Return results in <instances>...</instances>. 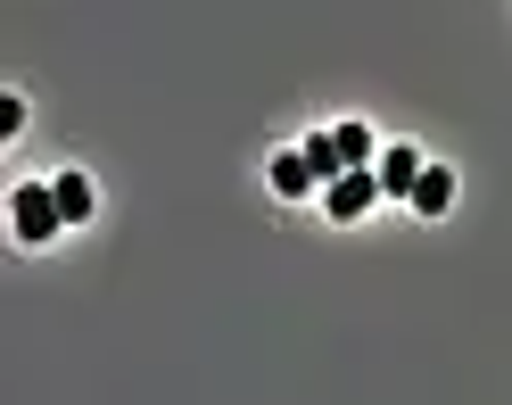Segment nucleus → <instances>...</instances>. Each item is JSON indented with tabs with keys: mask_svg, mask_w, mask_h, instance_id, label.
I'll return each mask as SVG.
<instances>
[{
	"mask_svg": "<svg viewBox=\"0 0 512 405\" xmlns=\"http://www.w3.org/2000/svg\"><path fill=\"white\" fill-rule=\"evenodd\" d=\"M9 224H17L25 248H50L58 232H67V207H58L50 182H17V191H9Z\"/></svg>",
	"mask_w": 512,
	"mask_h": 405,
	"instance_id": "nucleus-1",
	"label": "nucleus"
},
{
	"mask_svg": "<svg viewBox=\"0 0 512 405\" xmlns=\"http://www.w3.org/2000/svg\"><path fill=\"white\" fill-rule=\"evenodd\" d=\"M372 199H389L372 166H347L339 182H323V207H331V224H356V215H372Z\"/></svg>",
	"mask_w": 512,
	"mask_h": 405,
	"instance_id": "nucleus-2",
	"label": "nucleus"
},
{
	"mask_svg": "<svg viewBox=\"0 0 512 405\" xmlns=\"http://www.w3.org/2000/svg\"><path fill=\"white\" fill-rule=\"evenodd\" d=\"M265 182H273L281 199H323V174H314V158H306V149H281V158L265 166Z\"/></svg>",
	"mask_w": 512,
	"mask_h": 405,
	"instance_id": "nucleus-3",
	"label": "nucleus"
},
{
	"mask_svg": "<svg viewBox=\"0 0 512 405\" xmlns=\"http://www.w3.org/2000/svg\"><path fill=\"white\" fill-rule=\"evenodd\" d=\"M372 174H380V191H389V199H413V182H422V158H413L405 141H389V149L372 158Z\"/></svg>",
	"mask_w": 512,
	"mask_h": 405,
	"instance_id": "nucleus-4",
	"label": "nucleus"
},
{
	"mask_svg": "<svg viewBox=\"0 0 512 405\" xmlns=\"http://www.w3.org/2000/svg\"><path fill=\"white\" fill-rule=\"evenodd\" d=\"M405 207H413V215H446V207H455V174H446V166H422V182H413Z\"/></svg>",
	"mask_w": 512,
	"mask_h": 405,
	"instance_id": "nucleus-5",
	"label": "nucleus"
},
{
	"mask_svg": "<svg viewBox=\"0 0 512 405\" xmlns=\"http://www.w3.org/2000/svg\"><path fill=\"white\" fill-rule=\"evenodd\" d=\"M50 191H58V207H67V224H91V207H100V191H91V174H75V166H67V174L50 182Z\"/></svg>",
	"mask_w": 512,
	"mask_h": 405,
	"instance_id": "nucleus-6",
	"label": "nucleus"
},
{
	"mask_svg": "<svg viewBox=\"0 0 512 405\" xmlns=\"http://www.w3.org/2000/svg\"><path fill=\"white\" fill-rule=\"evenodd\" d=\"M298 149L314 158V174H323V182H339V174H347V149H339V133H306Z\"/></svg>",
	"mask_w": 512,
	"mask_h": 405,
	"instance_id": "nucleus-7",
	"label": "nucleus"
},
{
	"mask_svg": "<svg viewBox=\"0 0 512 405\" xmlns=\"http://www.w3.org/2000/svg\"><path fill=\"white\" fill-rule=\"evenodd\" d=\"M331 133H339V149H347V166H372V158H380V141L364 133V124H331Z\"/></svg>",
	"mask_w": 512,
	"mask_h": 405,
	"instance_id": "nucleus-8",
	"label": "nucleus"
},
{
	"mask_svg": "<svg viewBox=\"0 0 512 405\" xmlns=\"http://www.w3.org/2000/svg\"><path fill=\"white\" fill-rule=\"evenodd\" d=\"M9 133H25V100H17V91H0V141H9Z\"/></svg>",
	"mask_w": 512,
	"mask_h": 405,
	"instance_id": "nucleus-9",
	"label": "nucleus"
}]
</instances>
